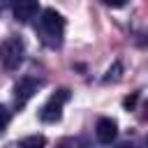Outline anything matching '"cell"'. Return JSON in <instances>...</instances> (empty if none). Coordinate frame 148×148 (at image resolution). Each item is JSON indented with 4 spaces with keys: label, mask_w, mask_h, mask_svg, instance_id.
Masks as SVG:
<instances>
[{
    "label": "cell",
    "mask_w": 148,
    "mask_h": 148,
    "mask_svg": "<svg viewBox=\"0 0 148 148\" xmlns=\"http://www.w3.org/2000/svg\"><path fill=\"white\" fill-rule=\"evenodd\" d=\"M42 86V81L39 79H32V76H23V79H18V83L14 86V97H16V104L18 106H23L35 92H37V88Z\"/></svg>",
    "instance_id": "277c9868"
},
{
    "label": "cell",
    "mask_w": 148,
    "mask_h": 148,
    "mask_svg": "<svg viewBox=\"0 0 148 148\" xmlns=\"http://www.w3.org/2000/svg\"><path fill=\"white\" fill-rule=\"evenodd\" d=\"M136 99H139V92H134V95H130V97H125V99H123V106H125V109H134V104H136Z\"/></svg>",
    "instance_id": "30bf717a"
},
{
    "label": "cell",
    "mask_w": 148,
    "mask_h": 148,
    "mask_svg": "<svg viewBox=\"0 0 148 148\" xmlns=\"http://www.w3.org/2000/svg\"><path fill=\"white\" fill-rule=\"evenodd\" d=\"M9 2H12V12H14L16 21H21V23H28L30 18H35V14L39 9L37 0H9Z\"/></svg>",
    "instance_id": "5b68a950"
},
{
    "label": "cell",
    "mask_w": 148,
    "mask_h": 148,
    "mask_svg": "<svg viewBox=\"0 0 148 148\" xmlns=\"http://www.w3.org/2000/svg\"><path fill=\"white\" fill-rule=\"evenodd\" d=\"M146 146H148V136H146Z\"/></svg>",
    "instance_id": "9a60e30c"
},
{
    "label": "cell",
    "mask_w": 148,
    "mask_h": 148,
    "mask_svg": "<svg viewBox=\"0 0 148 148\" xmlns=\"http://www.w3.org/2000/svg\"><path fill=\"white\" fill-rule=\"evenodd\" d=\"M37 37L49 49H60L62 46V37H65V18H62V14H58L53 7L44 9L39 21H37Z\"/></svg>",
    "instance_id": "6da1fadb"
},
{
    "label": "cell",
    "mask_w": 148,
    "mask_h": 148,
    "mask_svg": "<svg viewBox=\"0 0 148 148\" xmlns=\"http://www.w3.org/2000/svg\"><path fill=\"white\" fill-rule=\"evenodd\" d=\"M9 120H12V111L7 106H0V130H5L9 125Z\"/></svg>",
    "instance_id": "ba28073f"
},
{
    "label": "cell",
    "mask_w": 148,
    "mask_h": 148,
    "mask_svg": "<svg viewBox=\"0 0 148 148\" xmlns=\"http://www.w3.org/2000/svg\"><path fill=\"white\" fill-rule=\"evenodd\" d=\"M46 146V136L44 134H30L25 139H21L18 143L9 146V148H44Z\"/></svg>",
    "instance_id": "52a82bcc"
},
{
    "label": "cell",
    "mask_w": 148,
    "mask_h": 148,
    "mask_svg": "<svg viewBox=\"0 0 148 148\" xmlns=\"http://www.w3.org/2000/svg\"><path fill=\"white\" fill-rule=\"evenodd\" d=\"M116 148H134L132 143H120V146H116Z\"/></svg>",
    "instance_id": "7c38bea8"
},
{
    "label": "cell",
    "mask_w": 148,
    "mask_h": 148,
    "mask_svg": "<svg viewBox=\"0 0 148 148\" xmlns=\"http://www.w3.org/2000/svg\"><path fill=\"white\" fill-rule=\"evenodd\" d=\"M118 72H120V62H116L109 72H106V76H104V81H116L118 79Z\"/></svg>",
    "instance_id": "9c48e42d"
},
{
    "label": "cell",
    "mask_w": 148,
    "mask_h": 148,
    "mask_svg": "<svg viewBox=\"0 0 148 148\" xmlns=\"http://www.w3.org/2000/svg\"><path fill=\"white\" fill-rule=\"evenodd\" d=\"M127 0H104V5H109V7H123Z\"/></svg>",
    "instance_id": "8fae6325"
},
{
    "label": "cell",
    "mask_w": 148,
    "mask_h": 148,
    "mask_svg": "<svg viewBox=\"0 0 148 148\" xmlns=\"http://www.w3.org/2000/svg\"><path fill=\"white\" fill-rule=\"evenodd\" d=\"M146 118H148V104H146Z\"/></svg>",
    "instance_id": "4fadbf2b"
},
{
    "label": "cell",
    "mask_w": 148,
    "mask_h": 148,
    "mask_svg": "<svg viewBox=\"0 0 148 148\" xmlns=\"http://www.w3.org/2000/svg\"><path fill=\"white\" fill-rule=\"evenodd\" d=\"M60 148H69V146H60Z\"/></svg>",
    "instance_id": "2e32d148"
},
{
    "label": "cell",
    "mask_w": 148,
    "mask_h": 148,
    "mask_svg": "<svg viewBox=\"0 0 148 148\" xmlns=\"http://www.w3.org/2000/svg\"><path fill=\"white\" fill-rule=\"evenodd\" d=\"M95 134H97V141L109 146L116 136H118V123L113 118H99L97 125H95Z\"/></svg>",
    "instance_id": "8992f818"
},
{
    "label": "cell",
    "mask_w": 148,
    "mask_h": 148,
    "mask_svg": "<svg viewBox=\"0 0 148 148\" xmlns=\"http://www.w3.org/2000/svg\"><path fill=\"white\" fill-rule=\"evenodd\" d=\"M69 99V90L67 88H62V90H58L44 106H42V111H39V118L44 120V123H58L60 120V116H62V104Z\"/></svg>",
    "instance_id": "3957f363"
},
{
    "label": "cell",
    "mask_w": 148,
    "mask_h": 148,
    "mask_svg": "<svg viewBox=\"0 0 148 148\" xmlns=\"http://www.w3.org/2000/svg\"><path fill=\"white\" fill-rule=\"evenodd\" d=\"M0 12H2V0H0Z\"/></svg>",
    "instance_id": "5bb4252c"
},
{
    "label": "cell",
    "mask_w": 148,
    "mask_h": 148,
    "mask_svg": "<svg viewBox=\"0 0 148 148\" xmlns=\"http://www.w3.org/2000/svg\"><path fill=\"white\" fill-rule=\"evenodd\" d=\"M23 53H25V44L18 35H9L0 42V60L7 69H16L23 62Z\"/></svg>",
    "instance_id": "7a4b0ae2"
}]
</instances>
